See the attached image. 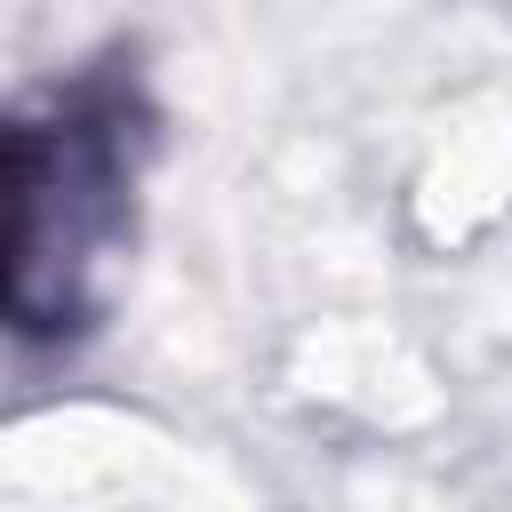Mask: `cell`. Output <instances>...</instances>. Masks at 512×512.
I'll list each match as a JSON object with an SVG mask.
<instances>
[{
  "label": "cell",
  "instance_id": "1",
  "mask_svg": "<svg viewBox=\"0 0 512 512\" xmlns=\"http://www.w3.org/2000/svg\"><path fill=\"white\" fill-rule=\"evenodd\" d=\"M128 104L112 88H72L24 112L8 136V312L24 336L72 328L88 304V264L120 240L128 200Z\"/></svg>",
  "mask_w": 512,
  "mask_h": 512
}]
</instances>
